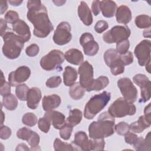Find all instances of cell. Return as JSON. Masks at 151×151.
<instances>
[{"mask_svg":"<svg viewBox=\"0 0 151 151\" xmlns=\"http://www.w3.org/2000/svg\"><path fill=\"white\" fill-rule=\"evenodd\" d=\"M27 17L33 25L34 35L38 38H45L53 30L46 7L40 1H28L27 5Z\"/></svg>","mask_w":151,"mask_h":151,"instance_id":"cell-1","label":"cell"},{"mask_svg":"<svg viewBox=\"0 0 151 151\" xmlns=\"http://www.w3.org/2000/svg\"><path fill=\"white\" fill-rule=\"evenodd\" d=\"M115 119L109 112L102 113L97 121L93 122L88 127L89 136L93 139H104L114 133Z\"/></svg>","mask_w":151,"mask_h":151,"instance_id":"cell-2","label":"cell"},{"mask_svg":"<svg viewBox=\"0 0 151 151\" xmlns=\"http://www.w3.org/2000/svg\"><path fill=\"white\" fill-rule=\"evenodd\" d=\"M4 44L2 46V53L8 59L17 58L21 54L25 41L16 34L6 32L2 36Z\"/></svg>","mask_w":151,"mask_h":151,"instance_id":"cell-3","label":"cell"},{"mask_svg":"<svg viewBox=\"0 0 151 151\" xmlns=\"http://www.w3.org/2000/svg\"><path fill=\"white\" fill-rule=\"evenodd\" d=\"M111 98V93L104 91L93 96L86 103L84 116L87 119H93L107 104Z\"/></svg>","mask_w":151,"mask_h":151,"instance_id":"cell-4","label":"cell"},{"mask_svg":"<svg viewBox=\"0 0 151 151\" xmlns=\"http://www.w3.org/2000/svg\"><path fill=\"white\" fill-rule=\"evenodd\" d=\"M136 111V108L133 103L127 101L123 97L116 99L108 109V112L111 116L119 118L134 115Z\"/></svg>","mask_w":151,"mask_h":151,"instance_id":"cell-5","label":"cell"},{"mask_svg":"<svg viewBox=\"0 0 151 151\" xmlns=\"http://www.w3.org/2000/svg\"><path fill=\"white\" fill-rule=\"evenodd\" d=\"M104 60L106 65L110 67L113 76L120 74L124 72V65L122 61L121 55L114 49H109L104 54Z\"/></svg>","mask_w":151,"mask_h":151,"instance_id":"cell-6","label":"cell"},{"mask_svg":"<svg viewBox=\"0 0 151 151\" xmlns=\"http://www.w3.org/2000/svg\"><path fill=\"white\" fill-rule=\"evenodd\" d=\"M130 34V29L127 26L116 25L103 34V40L107 44H117L128 39Z\"/></svg>","mask_w":151,"mask_h":151,"instance_id":"cell-7","label":"cell"},{"mask_svg":"<svg viewBox=\"0 0 151 151\" xmlns=\"http://www.w3.org/2000/svg\"><path fill=\"white\" fill-rule=\"evenodd\" d=\"M64 55L58 50L50 51L40 60V65L46 71H51L58 68L64 61Z\"/></svg>","mask_w":151,"mask_h":151,"instance_id":"cell-8","label":"cell"},{"mask_svg":"<svg viewBox=\"0 0 151 151\" xmlns=\"http://www.w3.org/2000/svg\"><path fill=\"white\" fill-rule=\"evenodd\" d=\"M117 86L126 100L130 103L136 101L137 90L129 78H120L117 81Z\"/></svg>","mask_w":151,"mask_h":151,"instance_id":"cell-9","label":"cell"},{"mask_svg":"<svg viewBox=\"0 0 151 151\" xmlns=\"http://www.w3.org/2000/svg\"><path fill=\"white\" fill-rule=\"evenodd\" d=\"M71 25L67 22H60L53 35V41L55 44L58 45H63L68 43L72 38L71 33Z\"/></svg>","mask_w":151,"mask_h":151,"instance_id":"cell-10","label":"cell"},{"mask_svg":"<svg viewBox=\"0 0 151 151\" xmlns=\"http://www.w3.org/2000/svg\"><path fill=\"white\" fill-rule=\"evenodd\" d=\"M150 41L144 40L135 47L134 53L140 66H146L150 64Z\"/></svg>","mask_w":151,"mask_h":151,"instance_id":"cell-11","label":"cell"},{"mask_svg":"<svg viewBox=\"0 0 151 151\" xmlns=\"http://www.w3.org/2000/svg\"><path fill=\"white\" fill-rule=\"evenodd\" d=\"M80 44L83 47L84 54L88 56L95 55L99 50L98 43L94 41L93 36L89 32H85L81 35Z\"/></svg>","mask_w":151,"mask_h":151,"instance_id":"cell-12","label":"cell"},{"mask_svg":"<svg viewBox=\"0 0 151 151\" xmlns=\"http://www.w3.org/2000/svg\"><path fill=\"white\" fill-rule=\"evenodd\" d=\"M31 75L29 68L25 65L20 66L16 70L11 72L8 76V81L12 86H17L27 81Z\"/></svg>","mask_w":151,"mask_h":151,"instance_id":"cell-13","label":"cell"},{"mask_svg":"<svg viewBox=\"0 0 151 151\" xmlns=\"http://www.w3.org/2000/svg\"><path fill=\"white\" fill-rule=\"evenodd\" d=\"M133 81L141 89V101L145 103L149 100L151 83L148 77L143 74H137L133 77Z\"/></svg>","mask_w":151,"mask_h":151,"instance_id":"cell-14","label":"cell"},{"mask_svg":"<svg viewBox=\"0 0 151 151\" xmlns=\"http://www.w3.org/2000/svg\"><path fill=\"white\" fill-rule=\"evenodd\" d=\"M78 73L80 75V83L86 89L93 80V67L87 61L83 62L78 67Z\"/></svg>","mask_w":151,"mask_h":151,"instance_id":"cell-15","label":"cell"},{"mask_svg":"<svg viewBox=\"0 0 151 151\" xmlns=\"http://www.w3.org/2000/svg\"><path fill=\"white\" fill-rule=\"evenodd\" d=\"M75 150L90 151V140H88L87 134L83 131H78L74 134V139L71 143Z\"/></svg>","mask_w":151,"mask_h":151,"instance_id":"cell-16","label":"cell"},{"mask_svg":"<svg viewBox=\"0 0 151 151\" xmlns=\"http://www.w3.org/2000/svg\"><path fill=\"white\" fill-rule=\"evenodd\" d=\"M12 29L25 42L28 41L31 38V31L29 26L23 20L19 19L15 23L12 24Z\"/></svg>","mask_w":151,"mask_h":151,"instance_id":"cell-17","label":"cell"},{"mask_svg":"<svg viewBox=\"0 0 151 151\" xmlns=\"http://www.w3.org/2000/svg\"><path fill=\"white\" fill-rule=\"evenodd\" d=\"M44 116L50 120L52 126L56 129L60 130L67 123L65 116L62 113L57 111H46Z\"/></svg>","mask_w":151,"mask_h":151,"instance_id":"cell-18","label":"cell"},{"mask_svg":"<svg viewBox=\"0 0 151 151\" xmlns=\"http://www.w3.org/2000/svg\"><path fill=\"white\" fill-rule=\"evenodd\" d=\"M41 99V91L38 87H34L29 89L27 95V105L32 110L36 109Z\"/></svg>","mask_w":151,"mask_h":151,"instance_id":"cell-19","label":"cell"},{"mask_svg":"<svg viewBox=\"0 0 151 151\" xmlns=\"http://www.w3.org/2000/svg\"><path fill=\"white\" fill-rule=\"evenodd\" d=\"M151 124V117L141 116L138 119L137 121L132 123L129 125V128L131 131L136 133H140L143 130L150 127Z\"/></svg>","mask_w":151,"mask_h":151,"instance_id":"cell-20","label":"cell"},{"mask_svg":"<svg viewBox=\"0 0 151 151\" xmlns=\"http://www.w3.org/2000/svg\"><path fill=\"white\" fill-rule=\"evenodd\" d=\"M78 15L84 25L87 26L91 25L93 22L91 12L84 1H81L78 7Z\"/></svg>","mask_w":151,"mask_h":151,"instance_id":"cell-21","label":"cell"},{"mask_svg":"<svg viewBox=\"0 0 151 151\" xmlns=\"http://www.w3.org/2000/svg\"><path fill=\"white\" fill-rule=\"evenodd\" d=\"M61 98L57 94L45 96L42 101V106L44 111L53 110L61 104Z\"/></svg>","mask_w":151,"mask_h":151,"instance_id":"cell-22","label":"cell"},{"mask_svg":"<svg viewBox=\"0 0 151 151\" xmlns=\"http://www.w3.org/2000/svg\"><path fill=\"white\" fill-rule=\"evenodd\" d=\"M116 18L118 23L128 24L132 19V12L130 8L126 5L120 6L116 10Z\"/></svg>","mask_w":151,"mask_h":151,"instance_id":"cell-23","label":"cell"},{"mask_svg":"<svg viewBox=\"0 0 151 151\" xmlns=\"http://www.w3.org/2000/svg\"><path fill=\"white\" fill-rule=\"evenodd\" d=\"M64 58L69 63L77 65L81 64L84 60L81 51L76 48H71L67 51L64 54Z\"/></svg>","mask_w":151,"mask_h":151,"instance_id":"cell-24","label":"cell"},{"mask_svg":"<svg viewBox=\"0 0 151 151\" xmlns=\"http://www.w3.org/2000/svg\"><path fill=\"white\" fill-rule=\"evenodd\" d=\"M117 10V5L115 2L111 0L100 1V11L102 15L106 18L113 17Z\"/></svg>","mask_w":151,"mask_h":151,"instance_id":"cell-25","label":"cell"},{"mask_svg":"<svg viewBox=\"0 0 151 151\" xmlns=\"http://www.w3.org/2000/svg\"><path fill=\"white\" fill-rule=\"evenodd\" d=\"M77 78V70L70 66H66L63 73V81L66 86L73 85Z\"/></svg>","mask_w":151,"mask_h":151,"instance_id":"cell-26","label":"cell"},{"mask_svg":"<svg viewBox=\"0 0 151 151\" xmlns=\"http://www.w3.org/2000/svg\"><path fill=\"white\" fill-rule=\"evenodd\" d=\"M109 83V78L106 76H100L96 79H93L91 84L86 90L87 91H100L106 88Z\"/></svg>","mask_w":151,"mask_h":151,"instance_id":"cell-27","label":"cell"},{"mask_svg":"<svg viewBox=\"0 0 151 151\" xmlns=\"http://www.w3.org/2000/svg\"><path fill=\"white\" fill-rule=\"evenodd\" d=\"M86 89L80 84V83H75L70 86L69 89V94L71 98L75 100H78L83 98L85 94Z\"/></svg>","mask_w":151,"mask_h":151,"instance_id":"cell-28","label":"cell"},{"mask_svg":"<svg viewBox=\"0 0 151 151\" xmlns=\"http://www.w3.org/2000/svg\"><path fill=\"white\" fill-rule=\"evenodd\" d=\"M82 117L83 114L81 111L78 109H74L70 110L69 116L66 121L67 123H69L71 126H75L81 122Z\"/></svg>","mask_w":151,"mask_h":151,"instance_id":"cell-29","label":"cell"},{"mask_svg":"<svg viewBox=\"0 0 151 151\" xmlns=\"http://www.w3.org/2000/svg\"><path fill=\"white\" fill-rule=\"evenodd\" d=\"M2 104L5 109L12 111L17 107L18 100L14 94H10L9 95L3 97Z\"/></svg>","mask_w":151,"mask_h":151,"instance_id":"cell-30","label":"cell"},{"mask_svg":"<svg viewBox=\"0 0 151 151\" xmlns=\"http://www.w3.org/2000/svg\"><path fill=\"white\" fill-rule=\"evenodd\" d=\"M134 22L139 28H149L150 27V17L147 15H140L135 18Z\"/></svg>","mask_w":151,"mask_h":151,"instance_id":"cell-31","label":"cell"},{"mask_svg":"<svg viewBox=\"0 0 151 151\" xmlns=\"http://www.w3.org/2000/svg\"><path fill=\"white\" fill-rule=\"evenodd\" d=\"M54 149L56 151L62 150H74L73 144L63 142L60 139L56 138L54 142Z\"/></svg>","mask_w":151,"mask_h":151,"instance_id":"cell-32","label":"cell"},{"mask_svg":"<svg viewBox=\"0 0 151 151\" xmlns=\"http://www.w3.org/2000/svg\"><path fill=\"white\" fill-rule=\"evenodd\" d=\"M29 89V88L25 84H21L17 86L15 94L19 100L21 101L27 100V95Z\"/></svg>","mask_w":151,"mask_h":151,"instance_id":"cell-33","label":"cell"},{"mask_svg":"<svg viewBox=\"0 0 151 151\" xmlns=\"http://www.w3.org/2000/svg\"><path fill=\"white\" fill-rule=\"evenodd\" d=\"M22 122L26 126L32 127L35 126L38 122L37 116L32 113H27L22 116Z\"/></svg>","mask_w":151,"mask_h":151,"instance_id":"cell-34","label":"cell"},{"mask_svg":"<svg viewBox=\"0 0 151 151\" xmlns=\"http://www.w3.org/2000/svg\"><path fill=\"white\" fill-rule=\"evenodd\" d=\"M40 136L38 133H37L35 132H32V134L29 137V138L28 139L27 142L31 146V150H40V149L38 148L39 147V143H40Z\"/></svg>","mask_w":151,"mask_h":151,"instance_id":"cell-35","label":"cell"},{"mask_svg":"<svg viewBox=\"0 0 151 151\" xmlns=\"http://www.w3.org/2000/svg\"><path fill=\"white\" fill-rule=\"evenodd\" d=\"M51 122L50 120L46 117L44 116L43 117L40 118L38 122V128L41 131L45 133H47L50 129L51 126Z\"/></svg>","mask_w":151,"mask_h":151,"instance_id":"cell-36","label":"cell"},{"mask_svg":"<svg viewBox=\"0 0 151 151\" xmlns=\"http://www.w3.org/2000/svg\"><path fill=\"white\" fill-rule=\"evenodd\" d=\"M73 130V126L69 123H66V124L60 129V135L61 137L65 140H68L70 138Z\"/></svg>","mask_w":151,"mask_h":151,"instance_id":"cell-37","label":"cell"},{"mask_svg":"<svg viewBox=\"0 0 151 151\" xmlns=\"http://www.w3.org/2000/svg\"><path fill=\"white\" fill-rule=\"evenodd\" d=\"M114 130L119 135L124 136L130 130L129 125L124 122H120L115 126Z\"/></svg>","mask_w":151,"mask_h":151,"instance_id":"cell-38","label":"cell"},{"mask_svg":"<svg viewBox=\"0 0 151 151\" xmlns=\"http://www.w3.org/2000/svg\"><path fill=\"white\" fill-rule=\"evenodd\" d=\"M105 142L103 139L90 140L91 150H103L104 149Z\"/></svg>","mask_w":151,"mask_h":151,"instance_id":"cell-39","label":"cell"},{"mask_svg":"<svg viewBox=\"0 0 151 151\" xmlns=\"http://www.w3.org/2000/svg\"><path fill=\"white\" fill-rule=\"evenodd\" d=\"M130 47V42L128 39L123 40L116 44V51L119 54H124L129 51Z\"/></svg>","mask_w":151,"mask_h":151,"instance_id":"cell-40","label":"cell"},{"mask_svg":"<svg viewBox=\"0 0 151 151\" xmlns=\"http://www.w3.org/2000/svg\"><path fill=\"white\" fill-rule=\"evenodd\" d=\"M33 131L30 129L24 127L19 129L17 132V136L18 138L27 141L32 134Z\"/></svg>","mask_w":151,"mask_h":151,"instance_id":"cell-41","label":"cell"},{"mask_svg":"<svg viewBox=\"0 0 151 151\" xmlns=\"http://www.w3.org/2000/svg\"><path fill=\"white\" fill-rule=\"evenodd\" d=\"M19 19L18 14L14 11H9L5 15V20L11 24H14Z\"/></svg>","mask_w":151,"mask_h":151,"instance_id":"cell-42","label":"cell"},{"mask_svg":"<svg viewBox=\"0 0 151 151\" xmlns=\"http://www.w3.org/2000/svg\"><path fill=\"white\" fill-rule=\"evenodd\" d=\"M61 81V78L60 76H53L47 80L45 85L48 88H56L60 86Z\"/></svg>","mask_w":151,"mask_h":151,"instance_id":"cell-43","label":"cell"},{"mask_svg":"<svg viewBox=\"0 0 151 151\" xmlns=\"http://www.w3.org/2000/svg\"><path fill=\"white\" fill-rule=\"evenodd\" d=\"M40 51V48L38 45L36 44H32L27 47L25 49L26 54L29 57H35L36 56Z\"/></svg>","mask_w":151,"mask_h":151,"instance_id":"cell-44","label":"cell"},{"mask_svg":"<svg viewBox=\"0 0 151 151\" xmlns=\"http://www.w3.org/2000/svg\"><path fill=\"white\" fill-rule=\"evenodd\" d=\"M109 27L108 23L104 20H100L97 21L94 26V29L97 33H102L106 31Z\"/></svg>","mask_w":151,"mask_h":151,"instance_id":"cell-45","label":"cell"},{"mask_svg":"<svg viewBox=\"0 0 151 151\" xmlns=\"http://www.w3.org/2000/svg\"><path fill=\"white\" fill-rule=\"evenodd\" d=\"M11 135V130L6 126H1L0 128V137L1 139H8Z\"/></svg>","mask_w":151,"mask_h":151,"instance_id":"cell-46","label":"cell"},{"mask_svg":"<svg viewBox=\"0 0 151 151\" xmlns=\"http://www.w3.org/2000/svg\"><path fill=\"white\" fill-rule=\"evenodd\" d=\"M122 61L124 65H129L133 61V55L132 52L127 51L124 54H120Z\"/></svg>","mask_w":151,"mask_h":151,"instance_id":"cell-47","label":"cell"},{"mask_svg":"<svg viewBox=\"0 0 151 151\" xmlns=\"http://www.w3.org/2000/svg\"><path fill=\"white\" fill-rule=\"evenodd\" d=\"M0 94L2 97H5L11 94V84L5 81L3 84L1 85Z\"/></svg>","mask_w":151,"mask_h":151,"instance_id":"cell-48","label":"cell"},{"mask_svg":"<svg viewBox=\"0 0 151 151\" xmlns=\"http://www.w3.org/2000/svg\"><path fill=\"white\" fill-rule=\"evenodd\" d=\"M150 142H151L150 132H149L146 135L145 139L143 140V142L142 143L140 150H150L151 149Z\"/></svg>","mask_w":151,"mask_h":151,"instance_id":"cell-49","label":"cell"},{"mask_svg":"<svg viewBox=\"0 0 151 151\" xmlns=\"http://www.w3.org/2000/svg\"><path fill=\"white\" fill-rule=\"evenodd\" d=\"M124 136V140L126 143L129 145H133L136 142L138 137L137 134H136L135 133L130 132H129Z\"/></svg>","mask_w":151,"mask_h":151,"instance_id":"cell-50","label":"cell"},{"mask_svg":"<svg viewBox=\"0 0 151 151\" xmlns=\"http://www.w3.org/2000/svg\"><path fill=\"white\" fill-rule=\"evenodd\" d=\"M91 10L94 15H97L100 12V1H93L91 4Z\"/></svg>","mask_w":151,"mask_h":151,"instance_id":"cell-51","label":"cell"},{"mask_svg":"<svg viewBox=\"0 0 151 151\" xmlns=\"http://www.w3.org/2000/svg\"><path fill=\"white\" fill-rule=\"evenodd\" d=\"M6 22H7L3 18L0 19V28H1V37L5 33V31L7 29Z\"/></svg>","mask_w":151,"mask_h":151,"instance_id":"cell-52","label":"cell"},{"mask_svg":"<svg viewBox=\"0 0 151 151\" xmlns=\"http://www.w3.org/2000/svg\"><path fill=\"white\" fill-rule=\"evenodd\" d=\"M8 4L6 1H2L1 2V14L2 15L7 9Z\"/></svg>","mask_w":151,"mask_h":151,"instance_id":"cell-53","label":"cell"},{"mask_svg":"<svg viewBox=\"0 0 151 151\" xmlns=\"http://www.w3.org/2000/svg\"><path fill=\"white\" fill-rule=\"evenodd\" d=\"M150 104L149 103L144 109V115L148 117H151V110H150Z\"/></svg>","mask_w":151,"mask_h":151,"instance_id":"cell-54","label":"cell"},{"mask_svg":"<svg viewBox=\"0 0 151 151\" xmlns=\"http://www.w3.org/2000/svg\"><path fill=\"white\" fill-rule=\"evenodd\" d=\"M30 149L27 147L25 143H20L17 146L16 150H29Z\"/></svg>","mask_w":151,"mask_h":151,"instance_id":"cell-55","label":"cell"},{"mask_svg":"<svg viewBox=\"0 0 151 151\" xmlns=\"http://www.w3.org/2000/svg\"><path fill=\"white\" fill-rule=\"evenodd\" d=\"M8 2L12 6H18L21 5L22 3V1H17V0H14V1H9Z\"/></svg>","mask_w":151,"mask_h":151,"instance_id":"cell-56","label":"cell"},{"mask_svg":"<svg viewBox=\"0 0 151 151\" xmlns=\"http://www.w3.org/2000/svg\"><path fill=\"white\" fill-rule=\"evenodd\" d=\"M147 34H148V35L150 37V31L147 32V30H145V31H143V36H144L145 37H146V38H147Z\"/></svg>","mask_w":151,"mask_h":151,"instance_id":"cell-57","label":"cell"},{"mask_svg":"<svg viewBox=\"0 0 151 151\" xmlns=\"http://www.w3.org/2000/svg\"><path fill=\"white\" fill-rule=\"evenodd\" d=\"M5 118V116L4 114L3 113V111H2V121H1V126H2V124L4 123V119Z\"/></svg>","mask_w":151,"mask_h":151,"instance_id":"cell-58","label":"cell"}]
</instances>
